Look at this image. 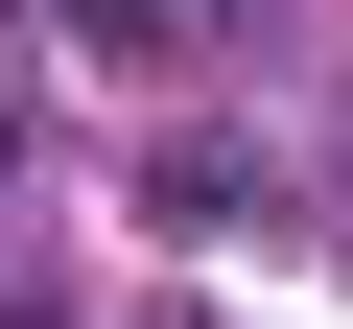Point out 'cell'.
Wrapping results in <instances>:
<instances>
[{
    "label": "cell",
    "instance_id": "obj_1",
    "mask_svg": "<svg viewBox=\"0 0 353 329\" xmlns=\"http://www.w3.org/2000/svg\"><path fill=\"white\" fill-rule=\"evenodd\" d=\"M71 24H94V47H189L212 0H71Z\"/></svg>",
    "mask_w": 353,
    "mask_h": 329
}]
</instances>
